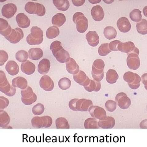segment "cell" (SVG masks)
Returning a JSON list of instances; mask_svg holds the SVG:
<instances>
[{
  "label": "cell",
  "mask_w": 147,
  "mask_h": 147,
  "mask_svg": "<svg viewBox=\"0 0 147 147\" xmlns=\"http://www.w3.org/2000/svg\"><path fill=\"white\" fill-rule=\"evenodd\" d=\"M36 9V3L33 2H29L27 3L25 7V10L29 14H34Z\"/></svg>",
  "instance_id": "cell-44"
},
{
  "label": "cell",
  "mask_w": 147,
  "mask_h": 147,
  "mask_svg": "<svg viewBox=\"0 0 147 147\" xmlns=\"http://www.w3.org/2000/svg\"><path fill=\"white\" fill-rule=\"evenodd\" d=\"M111 52V51L109 48V43L102 44L98 50L99 55L102 56H107Z\"/></svg>",
  "instance_id": "cell-43"
},
{
  "label": "cell",
  "mask_w": 147,
  "mask_h": 147,
  "mask_svg": "<svg viewBox=\"0 0 147 147\" xmlns=\"http://www.w3.org/2000/svg\"><path fill=\"white\" fill-rule=\"evenodd\" d=\"M105 106L106 110L109 112H113L116 109L117 103L113 100H108L106 102Z\"/></svg>",
  "instance_id": "cell-46"
},
{
  "label": "cell",
  "mask_w": 147,
  "mask_h": 147,
  "mask_svg": "<svg viewBox=\"0 0 147 147\" xmlns=\"http://www.w3.org/2000/svg\"><path fill=\"white\" fill-rule=\"evenodd\" d=\"M89 1L92 4H95L99 3L101 1Z\"/></svg>",
  "instance_id": "cell-54"
},
{
  "label": "cell",
  "mask_w": 147,
  "mask_h": 147,
  "mask_svg": "<svg viewBox=\"0 0 147 147\" xmlns=\"http://www.w3.org/2000/svg\"><path fill=\"white\" fill-rule=\"evenodd\" d=\"M117 48L119 51L122 52L126 53L127 55L134 52H140L139 49L136 47L132 42H121L118 44Z\"/></svg>",
  "instance_id": "cell-12"
},
{
  "label": "cell",
  "mask_w": 147,
  "mask_h": 147,
  "mask_svg": "<svg viewBox=\"0 0 147 147\" xmlns=\"http://www.w3.org/2000/svg\"><path fill=\"white\" fill-rule=\"evenodd\" d=\"M44 120V128L50 127L53 123V120L52 118L49 116H43Z\"/></svg>",
  "instance_id": "cell-52"
},
{
  "label": "cell",
  "mask_w": 147,
  "mask_h": 147,
  "mask_svg": "<svg viewBox=\"0 0 147 147\" xmlns=\"http://www.w3.org/2000/svg\"><path fill=\"white\" fill-rule=\"evenodd\" d=\"M60 34V30L58 28L53 26L49 28L47 30L46 36L47 38L52 39L58 36Z\"/></svg>",
  "instance_id": "cell-36"
},
{
  "label": "cell",
  "mask_w": 147,
  "mask_h": 147,
  "mask_svg": "<svg viewBox=\"0 0 147 147\" xmlns=\"http://www.w3.org/2000/svg\"><path fill=\"white\" fill-rule=\"evenodd\" d=\"M66 20L65 16L62 13H58L53 17L52 22L53 25L60 27L65 23Z\"/></svg>",
  "instance_id": "cell-29"
},
{
  "label": "cell",
  "mask_w": 147,
  "mask_h": 147,
  "mask_svg": "<svg viewBox=\"0 0 147 147\" xmlns=\"http://www.w3.org/2000/svg\"><path fill=\"white\" fill-rule=\"evenodd\" d=\"M129 16L131 20L134 22H139L142 20L141 12L139 9L133 10L130 13Z\"/></svg>",
  "instance_id": "cell-42"
},
{
  "label": "cell",
  "mask_w": 147,
  "mask_h": 147,
  "mask_svg": "<svg viewBox=\"0 0 147 147\" xmlns=\"http://www.w3.org/2000/svg\"><path fill=\"white\" fill-rule=\"evenodd\" d=\"M32 126L35 128H44V120L43 117H35L31 121Z\"/></svg>",
  "instance_id": "cell-38"
},
{
  "label": "cell",
  "mask_w": 147,
  "mask_h": 147,
  "mask_svg": "<svg viewBox=\"0 0 147 147\" xmlns=\"http://www.w3.org/2000/svg\"><path fill=\"white\" fill-rule=\"evenodd\" d=\"M115 100L119 107L123 109H128L131 105V99L124 92L119 93L115 97Z\"/></svg>",
  "instance_id": "cell-9"
},
{
  "label": "cell",
  "mask_w": 147,
  "mask_h": 147,
  "mask_svg": "<svg viewBox=\"0 0 147 147\" xmlns=\"http://www.w3.org/2000/svg\"><path fill=\"white\" fill-rule=\"evenodd\" d=\"M45 107L44 105L41 103H38L34 105L32 109L33 114L35 115H42L44 112Z\"/></svg>",
  "instance_id": "cell-45"
},
{
  "label": "cell",
  "mask_w": 147,
  "mask_h": 147,
  "mask_svg": "<svg viewBox=\"0 0 147 147\" xmlns=\"http://www.w3.org/2000/svg\"><path fill=\"white\" fill-rule=\"evenodd\" d=\"M115 120L114 118L107 116L103 120H99L98 125L100 127L103 129H110L113 127L115 125Z\"/></svg>",
  "instance_id": "cell-22"
},
{
  "label": "cell",
  "mask_w": 147,
  "mask_h": 147,
  "mask_svg": "<svg viewBox=\"0 0 147 147\" xmlns=\"http://www.w3.org/2000/svg\"><path fill=\"white\" fill-rule=\"evenodd\" d=\"M31 33L26 37V41L30 45H39L43 42V31L38 26L32 27Z\"/></svg>",
  "instance_id": "cell-2"
},
{
  "label": "cell",
  "mask_w": 147,
  "mask_h": 147,
  "mask_svg": "<svg viewBox=\"0 0 147 147\" xmlns=\"http://www.w3.org/2000/svg\"><path fill=\"white\" fill-rule=\"evenodd\" d=\"M105 67V62L101 59H96L93 62L92 74L93 78L95 81L100 82L103 79Z\"/></svg>",
  "instance_id": "cell-3"
},
{
  "label": "cell",
  "mask_w": 147,
  "mask_h": 147,
  "mask_svg": "<svg viewBox=\"0 0 147 147\" xmlns=\"http://www.w3.org/2000/svg\"><path fill=\"white\" fill-rule=\"evenodd\" d=\"M73 78L76 82L84 87L87 86L90 82V78L82 70H80L77 74L74 75Z\"/></svg>",
  "instance_id": "cell-15"
},
{
  "label": "cell",
  "mask_w": 147,
  "mask_h": 147,
  "mask_svg": "<svg viewBox=\"0 0 147 147\" xmlns=\"http://www.w3.org/2000/svg\"><path fill=\"white\" fill-rule=\"evenodd\" d=\"M8 59L7 53L5 51H0V65H3Z\"/></svg>",
  "instance_id": "cell-49"
},
{
  "label": "cell",
  "mask_w": 147,
  "mask_h": 147,
  "mask_svg": "<svg viewBox=\"0 0 147 147\" xmlns=\"http://www.w3.org/2000/svg\"><path fill=\"white\" fill-rule=\"evenodd\" d=\"M121 42L118 40H115L111 42L109 44V48L111 51H119L117 47L118 44L121 43Z\"/></svg>",
  "instance_id": "cell-51"
},
{
  "label": "cell",
  "mask_w": 147,
  "mask_h": 147,
  "mask_svg": "<svg viewBox=\"0 0 147 147\" xmlns=\"http://www.w3.org/2000/svg\"><path fill=\"white\" fill-rule=\"evenodd\" d=\"M21 69L22 72L27 75H30L35 72L36 67L33 63L28 60L22 63Z\"/></svg>",
  "instance_id": "cell-24"
},
{
  "label": "cell",
  "mask_w": 147,
  "mask_h": 147,
  "mask_svg": "<svg viewBox=\"0 0 147 147\" xmlns=\"http://www.w3.org/2000/svg\"><path fill=\"white\" fill-rule=\"evenodd\" d=\"M85 1H72L74 5L77 7H79L82 6L85 3Z\"/></svg>",
  "instance_id": "cell-53"
},
{
  "label": "cell",
  "mask_w": 147,
  "mask_h": 147,
  "mask_svg": "<svg viewBox=\"0 0 147 147\" xmlns=\"http://www.w3.org/2000/svg\"><path fill=\"white\" fill-rule=\"evenodd\" d=\"M117 25L120 32L122 33H127L131 28V25L129 21L125 17H122L118 20Z\"/></svg>",
  "instance_id": "cell-16"
},
{
  "label": "cell",
  "mask_w": 147,
  "mask_h": 147,
  "mask_svg": "<svg viewBox=\"0 0 147 147\" xmlns=\"http://www.w3.org/2000/svg\"><path fill=\"white\" fill-rule=\"evenodd\" d=\"M9 100L3 96L0 97V109L3 110L6 108L9 105Z\"/></svg>",
  "instance_id": "cell-50"
},
{
  "label": "cell",
  "mask_w": 147,
  "mask_h": 147,
  "mask_svg": "<svg viewBox=\"0 0 147 147\" xmlns=\"http://www.w3.org/2000/svg\"><path fill=\"white\" fill-rule=\"evenodd\" d=\"M24 37L23 31L19 28L12 29L10 34L5 38L11 43H18Z\"/></svg>",
  "instance_id": "cell-11"
},
{
  "label": "cell",
  "mask_w": 147,
  "mask_h": 147,
  "mask_svg": "<svg viewBox=\"0 0 147 147\" xmlns=\"http://www.w3.org/2000/svg\"><path fill=\"white\" fill-rule=\"evenodd\" d=\"M39 84L40 86L46 91H51L54 87V83L52 80L47 75H45L41 78Z\"/></svg>",
  "instance_id": "cell-14"
},
{
  "label": "cell",
  "mask_w": 147,
  "mask_h": 147,
  "mask_svg": "<svg viewBox=\"0 0 147 147\" xmlns=\"http://www.w3.org/2000/svg\"><path fill=\"white\" fill-rule=\"evenodd\" d=\"M92 117L99 119L103 120L107 117L106 113L103 108L97 106H92L88 110Z\"/></svg>",
  "instance_id": "cell-10"
},
{
  "label": "cell",
  "mask_w": 147,
  "mask_h": 147,
  "mask_svg": "<svg viewBox=\"0 0 147 147\" xmlns=\"http://www.w3.org/2000/svg\"><path fill=\"white\" fill-rule=\"evenodd\" d=\"M29 55L27 52L24 50H20L16 53V57L17 61L24 63L27 60Z\"/></svg>",
  "instance_id": "cell-40"
},
{
  "label": "cell",
  "mask_w": 147,
  "mask_h": 147,
  "mask_svg": "<svg viewBox=\"0 0 147 147\" xmlns=\"http://www.w3.org/2000/svg\"><path fill=\"white\" fill-rule=\"evenodd\" d=\"M12 86L15 88L24 90L28 87V82L24 78L18 77L13 79L12 81Z\"/></svg>",
  "instance_id": "cell-27"
},
{
  "label": "cell",
  "mask_w": 147,
  "mask_h": 147,
  "mask_svg": "<svg viewBox=\"0 0 147 147\" xmlns=\"http://www.w3.org/2000/svg\"><path fill=\"white\" fill-rule=\"evenodd\" d=\"M21 100L25 105H30L36 101L37 96L32 88L28 86L24 90H21Z\"/></svg>",
  "instance_id": "cell-6"
},
{
  "label": "cell",
  "mask_w": 147,
  "mask_h": 147,
  "mask_svg": "<svg viewBox=\"0 0 147 147\" xmlns=\"http://www.w3.org/2000/svg\"><path fill=\"white\" fill-rule=\"evenodd\" d=\"M12 29L8 22L2 18L0 19V33L6 37L11 34Z\"/></svg>",
  "instance_id": "cell-23"
},
{
  "label": "cell",
  "mask_w": 147,
  "mask_h": 147,
  "mask_svg": "<svg viewBox=\"0 0 147 147\" xmlns=\"http://www.w3.org/2000/svg\"><path fill=\"white\" fill-rule=\"evenodd\" d=\"M63 48L61 42L58 41H55L53 42L50 47V49L52 52L53 55L61 49Z\"/></svg>",
  "instance_id": "cell-48"
},
{
  "label": "cell",
  "mask_w": 147,
  "mask_h": 147,
  "mask_svg": "<svg viewBox=\"0 0 147 147\" xmlns=\"http://www.w3.org/2000/svg\"><path fill=\"white\" fill-rule=\"evenodd\" d=\"M53 55L56 60L61 63L67 62L70 58L69 52L64 49L63 48L57 51Z\"/></svg>",
  "instance_id": "cell-19"
},
{
  "label": "cell",
  "mask_w": 147,
  "mask_h": 147,
  "mask_svg": "<svg viewBox=\"0 0 147 147\" xmlns=\"http://www.w3.org/2000/svg\"><path fill=\"white\" fill-rule=\"evenodd\" d=\"M10 118L9 116L5 111L3 110L0 111V126L1 127H6L9 123Z\"/></svg>",
  "instance_id": "cell-32"
},
{
  "label": "cell",
  "mask_w": 147,
  "mask_h": 147,
  "mask_svg": "<svg viewBox=\"0 0 147 147\" xmlns=\"http://www.w3.org/2000/svg\"><path fill=\"white\" fill-rule=\"evenodd\" d=\"M16 20L18 25L22 28H28L30 23V20L24 13H20L16 16Z\"/></svg>",
  "instance_id": "cell-17"
},
{
  "label": "cell",
  "mask_w": 147,
  "mask_h": 147,
  "mask_svg": "<svg viewBox=\"0 0 147 147\" xmlns=\"http://www.w3.org/2000/svg\"><path fill=\"white\" fill-rule=\"evenodd\" d=\"M104 34L107 39L110 40L116 37L117 32L113 27L108 26L104 29Z\"/></svg>",
  "instance_id": "cell-34"
},
{
  "label": "cell",
  "mask_w": 147,
  "mask_h": 147,
  "mask_svg": "<svg viewBox=\"0 0 147 147\" xmlns=\"http://www.w3.org/2000/svg\"><path fill=\"white\" fill-rule=\"evenodd\" d=\"M15 88L9 83L5 74L3 71H0V91L4 94L9 96Z\"/></svg>",
  "instance_id": "cell-7"
},
{
  "label": "cell",
  "mask_w": 147,
  "mask_h": 147,
  "mask_svg": "<svg viewBox=\"0 0 147 147\" xmlns=\"http://www.w3.org/2000/svg\"><path fill=\"white\" fill-rule=\"evenodd\" d=\"M51 67L50 61L47 59H44L40 61L38 66V71L41 74L48 73Z\"/></svg>",
  "instance_id": "cell-26"
},
{
  "label": "cell",
  "mask_w": 147,
  "mask_h": 147,
  "mask_svg": "<svg viewBox=\"0 0 147 147\" xmlns=\"http://www.w3.org/2000/svg\"><path fill=\"white\" fill-rule=\"evenodd\" d=\"M137 30L138 32L142 34L145 35L147 34V20L142 19L139 23L136 24Z\"/></svg>",
  "instance_id": "cell-39"
},
{
  "label": "cell",
  "mask_w": 147,
  "mask_h": 147,
  "mask_svg": "<svg viewBox=\"0 0 147 147\" xmlns=\"http://www.w3.org/2000/svg\"><path fill=\"white\" fill-rule=\"evenodd\" d=\"M71 82L70 80L66 78H61L58 82V85L59 88L62 90H68L71 86Z\"/></svg>",
  "instance_id": "cell-41"
},
{
  "label": "cell",
  "mask_w": 147,
  "mask_h": 147,
  "mask_svg": "<svg viewBox=\"0 0 147 147\" xmlns=\"http://www.w3.org/2000/svg\"><path fill=\"white\" fill-rule=\"evenodd\" d=\"M28 53L29 59L37 61L43 57V52L41 49L35 48L30 49Z\"/></svg>",
  "instance_id": "cell-28"
},
{
  "label": "cell",
  "mask_w": 147,
  "mask_h": 147,
  "mask_svg": "<svg viewBox=\"0 0 147 147\" xmlns=\"http://www.w3.org/2000/svg\"><path fill=\"white\" fill-rule=\"evenodd\" d=\"M139 52H134L128 55L127 62L129 68L136 70L140 68V63L139 57Z\"/></svg>",
  "instance_id": "cell-8"
},
{
  "label": "cell",
  "mask_w": 147,
  "mask_h": 147,
  "mask_svg": "<svg viewBox=\"0 0 147 147\" xmlns=\"http://www.w3.org/2000/svg\"><path fill=\"white\" fill-rule=\"evenodd\" d=\"M53 4L60 11H65L70 6L69 2L68 0H53Z\"/></svg>",
  "instance_id": "cell-30"
},
{
  "label": "cell",
  "mask_w": 147,
  "mask_h": 147,
  "mask_svg": "<svg viewBox=\"0 0 147 147\" xmlns=\"http://www.w3.org/2000/svg\"><path fill=\"white\" fill-rule=\"evenodd\" d=\"M123 78L124 81L128 83L129 86L133 90H136L140 87L141 79L139 75L128 72L124 74Z\"/></svg>",
  "instance_id": "cell-5"
},
{
  "label": "cell",
  "mask_w": 147,
  "mask_h": 147,
  "mask_svg": "<svg viewBox=\"0 0 147 147\" xmlns=\"http://www.w3.org/2000/svg\"><path fill=\"white\" fill-rule=\"evenodd\" d=\"M119 77L116 71L114 69H110L106 74V81L110 84H115L117 82Z\"/></svg>",
  "instance_id": "cell-31"
},
{
  "label": "cell",
  "mask_w": 147,
  "mask_h": 147,
  "mask_svg": "<svg viewBox=\"0 0 147 147\" xmlns=\"http://www.w3.org/2000/svg\"><path fill=\"white\" fill-rule=\"evenodd\" d=\"M84 126L86 129H98L100 127L98 122L94 118H90L86 119L84 122Z\"/></svg>",
  "instance_id": "cell-35"
},
{
  "label": "cell",
  "mask_w": 147,
  "mask_h": 147,
  "mask_svg": "<svg viewBox=\"0 0 147 147\" xmlns=\"http://www.w3.org/2000/svg\"><path fill=\"white\" fill-rule=\"evenodd\" d=\"M93 105L92 101L85 99H74L69 102V108L74 111L88 112L90 107Z\"/></svg>",
  "instance_id": "cell-1"
},
{
  "label": "cell",
  "mask_w": 147,
  "mask_h": 147,
  "mask_svg": "<svg viewBox=\"0 0 147 147\" xmlns=\"http://www.w3.org/2000/svg\"><path fill=\"white\" fill-rule=\"evenodd\" d=\"M5 69L8 74L11 76L16 75L19 72V66L15 61H9L6 65Z\"/></svg>",
  "instance_id": "cell-25"
},
{
  "label": "cell",
  "mask_w": 147,
  "mask_h": 147,
  "mask_svg": "<svg viewBox=\"0 0 147 147\" xmlns=\"http://www.w3.org/2000/svg\"><path fill=\"white\" fill-rule=\"evenodd\" d=\"M73 21L77 25V29L80 33L85 32L88 28V21L83 13H76L73 16Z\"/></svg>",
  "instance_id": "cell-4"
},
{
  "label": "cell",
  "mask_w": 147,
  "mask_h": 147,
  "mask_svg": "<svg viewBox=\"0 0 147 147\" xmlns=\"http://www.w3.org/2000/svg\"><path fill=\"white\" fill-rule=\"evenodd\" d=\"M91 14L93 20L98 22L103 20L105 16L103 9L100 5H96L92 8Z\"/></svg>",
  "instance_id": "cell-18"
},
{
  "label": "cell",
  "mask_w": 147,
  "mask_h": 147,
  "mask_svg": "<svg viewBox=\"0 0 147 147\" xmlns=\"http://www.w3.org/2000/svg\"><path fill=\"white\" fill-rule=\"evenodd\" d=\"M56 126L58 129H69V125L67 120L64 117L57 119L55 121Z\"/></svg>",
  "instance_id": "cell-37"
},
{
  "label": "cell",
  "mask_w": 147,
  "mask_h": 147,
  "mask_svg": "<svg viewBox=\"0 0 147 147\" xmlns=\"http://www.w3.org/2000/svg\"><path fill=\"white\" fill-rule=\"evenodd\" d=\"M84 87L88 92L99 91L101 88V83L100 82H97L94 80H90L88 85Z\"/></svg>",
  "instance_id": "cell-33"
},
{
  "label": "cell",
  "mask_w": 147,
  "mask_h": 147,
  "mask_svg": "<svg viewBox=\"0 0 147 147\" xmlns=\"http://www.w3.org/2000/svg\"><path fill=\"white\" fill-rule=\"evenodd\" d=\"M86 38L89 45L96 47L99 43V37L96 31H90L87 34Z\"/></svg>",
  "instance_id": "cell-20"
},
{
  "label": "cell",
  "mask_w": 147,
  "mask_h": 147,
  "mask_svg": "<svg viewBox=\"0 0 147 147\" xmlns=\"http://www.w3.org/2000/svg\"><path fill=\"white\" fill-rule=\"evenodd\" d=\"M17 11V7L15 4L9 3L5 4L2 9V16L7 19H10L14 16Z\"/></svg>",
  "instance_id": "cell-13"
},
{
  "label": "cell",
  "mask_w": 147,
  "mask_h": 147,
  "mask_svg": "<svg viewBox=\"0 0 147 147\" xmlns=\"http://www.w3.org/2000/svg\"><path fill=\"white\" fill-rule=\"evenodd\" d=\"M36 3V9L34 14L39 16H43L46 14V10L45 7L42 4L38 3Z\"/></svg>",
  "instance_id": "cell-47"
},
{
  "label": "cell",
  "mask_w": 147,
  "mask_h": 147,
  "mask_svg": "<svg viewBox=\"0 0 147 147\" xmlns=\"http://www.w3.org/2000/svg\"><path fill=\"white\" fill-rule=\"evenodd\" d=\"M66 67L68 72L73 75L77 74L80 71L78 65L72 58L70 57L69 61L66 62Z\"/></svg>",
  "instance_id": "cell-21"
}]
</instances>
